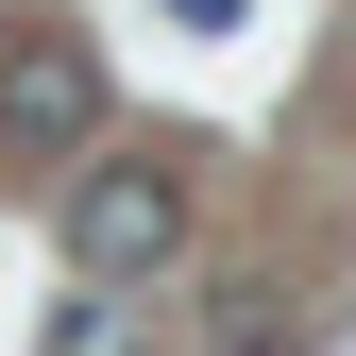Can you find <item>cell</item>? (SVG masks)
Instances as JSON below:
<instances>
[{"label": "cell", "mask_w": 356, "mask_h": 356, "mask_svg": "<svg viewBox=\"0 0 356 356\" xmlns=\"http://www.w3.org/2000/svg\"><path fill=\"white\" fill-rule=\"evenodd\" d=\"M102 136V51L85 34H0V153H85Z\"/></svg>", "instance_id": "cell-1"}, {"label": "cell", "mask_w": 356, "mask_h": 356, "mask_svg": "<svg viewBox=\"0 0 356 356\" xmlns=\"http://www.w3.org/2000/svg\"><path fill=\"white\" fill-rule=\"evenodd\" d=\"M170 238H187V187H170L153 153H102V170L68 187V254H85L102 289H119V272H153Z\"/></svg>", "instance_id": "cell-2"}, {"label": "cell", "mask_w": 356, "mask_h": 356, "mask_svg": "<svg viewBox=\"0 0 356 356\" xmlns=\"http://www.w3.org/2000/svg\"><path fill=\"white\" fill-rule=\"evenodd\" d=\"M51 356H136V305H102V272H85V305L51 323Z\"/></svg>", "instance_id": "cell-3"}, {"label": "cell", "mask_w": 356, "mask_h": 356, "mask_svg": "<svg viewBox=\"0 0 356 356\" xmlns=\"http://www.w3.org/2000/svg\"><path fill=\"white\" fill-rule=\"evenodd\" d=\"M153 17H187V34H238V17H254V0H153Z\"/></svg>", "instance_id": "cell-4"}]
</instances>
